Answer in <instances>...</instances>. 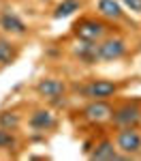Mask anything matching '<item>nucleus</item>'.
Returning <instances> with one entry per match:
<instances>
[{
	"label": "nucleus",
	"instance_id": "1",
	"mask_svg": "<svg viewBox=\"0 0 141 161\" xmlns=\"http://www.w3.org/2000/svg\"><path fill=\"white\" fill-rule=\"evenodd\" d=\"M115 148L124 155H137L141 150V136L135 131V127H124L115 137Z\"/></svg>",
	"mask_w": 141,
	"mask_h": 161
},
{
	"label": "nucleus",
	"instance_id": "2",
	"mask_svg": "<svg viewBox=\"0 0 141 161\" xmlns=\"http://www.w3.org/2000/svg\"><path fill=\"white\" fill-rule=\"evenodd\" d=\"M111 120L120 129H124V127H137L141 123V110L137 105H133V103H124L118 110L111 112Z\"/></svg>",
	"mask_w": 141,
	"mask_h": 161
},
{
	"label": "nucleus",
	"instance_id": "3",
	"mask_svg": "<svg viewBox=\"0 0 141 161\" xmlns=\"http://www.w3.org/2000/svg\"><path fill=\"white\" fill-rule=\"evenodd\" d=\"M105 35V24L98 19H81L75 26V37L79 41H98Z\"/></svg>",
	"mask_w": 141,
	"mask_h": 161
},
{
	"label": "nucleus",
	"instance_id": "4",
	"mask_svg": "<svg viewBox=\"0 0 141 161\" xmlns=\"http://www.w3.org/2000/svg\"><path fill=\"white\" fill-rule=\"evenodd\" d=\"M124 52H126V45H124L122 39H118V37H109V39H105L103 43H98V58L105 62L122 58Z\"/></svg>",
	"mask_w": 141,
	"mask_h": 161
},
{
	"label": "nucleus",
	"instance_id": "5",
	"mask_svg": "<svg viewBox=\"0 0 141 161\" xmlns=\"http://www.w3.org/2000/svg\"><path fill=\"white\" fill-rule=\"evenodd\" d=\"M111 105L105 103L103 99H92V103H88L83 108V118L90 123H105L111 118Z\"/></svg>",
	"mask_w": 141,
	"mask_h": 161
},
{
	"label": "nucleus",
	"instance_id": "6",
	"mask_svg": "<svg viewBox=\"0 0 141 161\" xmlns=\"http://www.w3.org/2000/svg\"><path fill=\"white\" fill-rule=\"evenodd\" d=\"M118 84L115 82H109V80H94L90 82L88 86L83 88V95L90 97V99H107L118 92Z\"/></svg>",
	"mask_w": 141,
	"mask_h": 161
},
{
	"label": "nucleus",
	"instance_id": "7",
	"mask_svg": "<svg viewBox=\"0 0 141 161\" xmlns=\"http://www.w3.org/2000/svg\"><path fill=\"white\" fill-rule=\"evenodd\" d=\"M66 86H64L60 80H53V77H45V80H41L37 84V92L41 97H47V99L56 101L58 97H62Z\"/></svg>",
	"mask_w": 141,
	"mask_h": 161
},
{
	"label": "nucleus",
	"instance_id": "8",
	"mask_svg": "<svg viewBox=\"0 0 141 161\" xmlns=\"http://www.w3.org/2000/svg\"><path fill=\"white\" fill-rule=\"evenodd\" d=\"M73 54L81 62H86V64H96L101 60L98 58V43L96 41H79V45H75Z\"/></svg>",
	"mask_w": 141,
	"mask_h": 161
},
{
	"label": "nucleus",
	"instance_id": "9",
	"mask_svg": "<svg viewBox=\"0 0 141 161\" xmlns=\"http://www.w3.org/2000/svg\"><path fill=\"white\" fill-rule=\"evenodd\" d=\"M0 28L11 32V35H26V30H28L26 24L13 11H2V15H0Z\"/></svg>",
	"mask_w": 141,
	"mask_h": 161
},
{
	"label": "nucleus",
	"instance_id": "10",
	"mask_svg": "<svg viewBox=\"0 0 141 161\" xmlns=\"http://www.w3.org/2000/svg\"><path fill=\"white\" fill-rule=\"evenodd\" d=\"M30 127L37 131H49L51 127H56V116L49 110H37L30 116Z\"/></svg>",
	"mask_w": 141,
	"mask_h": 161
},
{
	"label": "nucleus",
	"instance_id": "11",
	"mask_svg": "<svg viewBox=\"0 0 141 161\" xmlns=\"http://www.w3.org/2000/svg\"><path fill=\"white\" fill-rule=\"evenodd\" d=\"M98 13L107 19H120L122 17V2L120 0H98Z\"/></svg>",
	"mask_w": 141,
	"mask_h": 161
},
{
	"label": "nucleus",
	"instance_id": "12",
	"mask_svg": "<svg viewBox=\"0 0 141 161\" xmlns=\"http://www.w3.org/2000/svg\"><path fill=\"white\" fill-rule=\"evenodd\" d=\"M92 159H98V161H111V159H120V155H118V148L113 146V142H101L96 148L92 150V155H90Z\"/></svg>",
	"mask_w": 141,
	"mask_h": 161
},
{
	"label": "nucleus",
	"instance_id": "13",
	"mask_svg": "<svg viewBox=\"0 0 141 161\" xmlns=\"http://www.w3.org/2000/svg\"><path fill=\"white\" fill-rule=\"evenodd\" d=\"M79 7H81V2H79V0H62V2L56 7V11H53V17H56V19L68 17V15H73L75 11H79Z\"/></svg>",
	"mask_w": 141,
	"mask_h": 161
},
{
	"label": "nucleus",
	"instance_id": "14",
	"mask_svg": "<svg viewBox=\"0 0 141 161\" xmlns=\"http://www.w3.org/2000/svg\"><path fill=\"white\" fill-rule=\"evenodd\" d=\"M17 56V50L11 41L7 39H0V64H11Z\"/></svg>",
	"mask_w": 141,
	"mask_h": 161
},
{
	"label": "nucleus",
	"instance_id": "15",
	"mask_svg": "<svg viewBox=\"0 0 141 161\" xmlns=\"http://www.w3.org/2000/svg\"><path fill=\"white\" fill-rule=\"evenodd\" d=\"M22 123L19 114L17 112H2L0 114V129H7V131H15Z\"/></svg>",
	"mask_w": 141,
	"mask_h": 161
},
{
	"label": "nucleus",
	"instance_id": "16",
	"mask_svg": "<svg viewBox=\"0 0 141 161\" xmlns=\"http://www.w3.org/2000/svg\"><path fill=\"white\" fill-rule=\"evenodd\" d=\"M11 146H15V137L7 129H0V148H11Z\"/></svg>",
	"mask_w": 141,
	"mask_h": 161
},
{
	"label": "nucleus",
	"instance_id": "17",
	"mask_svg": "<svg viewBox=\"0 0 141 161\" xmlns=\"http://www.w3.org/2000/svg\"><path fill=\"white\" fill-rule=\"evenodd\" d=\"M126 9H130V11L135 13H141V0H120Z\"/></svg>",
	"mask_w": 141,
	"mask_h": 161
}]
</instances>
